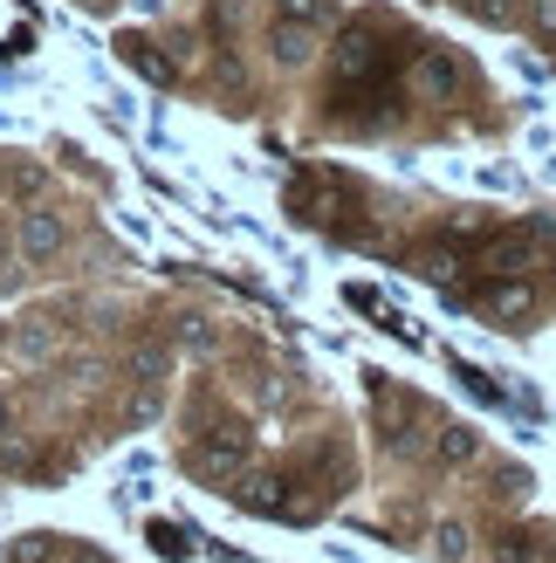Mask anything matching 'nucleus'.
I'll list each match as a JSON object with an SVG mask.
<instances>
[{"mask_svg":"<svg viewBox=\"0 0 556 563\" xmlns=\"http://www.w3.org/2000/svg\"><path fill=\"white\" fill-rule=\"evenodd\" d=\"M440 556H447V563H467V529H460V522H440Z\"/></svg>","mask_w":556,"mask_h":563,"instance_id":"obj_11","label":"nucleus"},{"mask_svg":"<svg viewBox=\"0 0 556 563\" xmlns=\"http://www.w3.org/2000/svg\"><path fill=\"white\" fill-rule=\"evenodd\" d=\"M494 563H536V543H530V537H509Z\"/></svg>","mask_w":556,"mask_h":563,"instance_id":"obj_13","label":"nucleus"},{"mask_svg":"<svg viewBox=\"0 0 556 563\" xmlns=\"http://www.w3.org/2000/svg\"><path fill=\"white\" fill-rule=\"evenodd\" d=\"M481 302H488V309H530V289H522V282H509V289H481Z\"/></svg>","mask_w":556,"mask_h":563,"instance_id":"obj_12","label":"nucleus"},{"mask_svg":"<svg viewBox=\"0 0 556 563\" xmlns=\"http://www.w3.org/2000/svg\"><path fill=\"white\" fill-rule=\"evenodd\" d=\"M467 14H481V21H494V27H509L515 21V0H460Z\"/></svg>","mask_w":556,"mask_h":563,"instance_id":"obj_9","label":"nucleus"},{"mask_svg":"<svg viewBox=\"0 0 556 563\" xmlns=\"http://www.w3.org/2000/svg\"><path fill=\"white\" fill-rule=\"evenodd\" d=\"M475 454H481V433L475 427H440V440H433V461L440 467H475Z\"/></svg>","mask_w":556,"mask_h":563,"instance_id":"obj_6","label":"nucleus"},{"mask_svg":"<svg viewBox=\"0 0 556 563\" xmlns=\"http://www.w3.org/2000/svg\"><path fill=\"white\" fill-rule=\"evenodd\" d=\"M275 14H282V21H302V27H323V21H337V0H282Z\"/></svg>","mask_w":556,"mask_h":563,"instance_id":"obj_8","label":"nucleus"},{"mask_svg":"<svg viewBox=\"0 0 556 563\" xmlns=\"http://www.w3.org/2000/svg\"><path fill=\"white\" fill-rule=\"evenodd\" d=\"M241 454H247V440L234 427H220L213 440L192 446V474H207V482H227V474H241Z\"/></svg>","mask_w":556,"mask_h":563,"instance_id":"obj_4","label":"nucleus"},{"mask_svg":"<svg viewBox=\"0 0 556 563\" xmlns=\"http://www.w3.org/2000/svg\"><path fill=\"white\" fill-rule=\"evenodd\" d=\"M530 35L556 42V0H530Z\"/></svg>","mask_w":556,"mask_h":563,"instance_id":"obj_10","label":"nucleus"},{"mask_svg":"<svg viewBox=\"0 0 556 563\" xmlns=\"http://www.w3.org/2000/svg\"><path fill=\"white\" fill-rule=\"evenodd\" d=\"M268 48H275V63L302 69V63L316 55V27H302V21H282V14H275V27H268Z\"/></svg>","mask_w":556,"mask_h":563,"instance_id":"obj_5","label":"nucleus"},{"mask_svg":"<svg viewBox=\"0 0 556 563\" xmlns=\"http://www.w3.org/2000/svg\"><path fill=\"white\" fill-rule=\"evenodd\" d=\"M8 419H14V412H8V399H0V433H8Z\"/></svg>","mask_w":556,"mask_h":563,"instance_id":"obj_14","label":"nucleus"},{"mask_svg":"<svg viewBox=\"0 0 556 563\" xmlns=\"http://www.w3.org/2000/svg\"><path fill=\"white\" fill-rule=\"evenodd\" d=\"M412 90H420L426 103H460L467 97V63L454 48H420V63H412Z\"/></svg>","mask_w":556,"mask_h":563,"instance_id":"obj_1","label":"nucleus"},{"mask_svg":"<svg viewBox=\"0 0 556 563\" xmlns=\"http://www.w3.org/2000/svg\"><path fill=\"white\" fill-rule=\"evenodd\" d=\"M124 63H131L137 76H152V82H173V63H165L152 42H124Z\"/></svg>","mask_w":556,"mask_h":563,"instance_id":"obj_7","label":"nucleus"},{"mask_svg":"<svg viewBox=\"0 0 556 563\" xmlns=\"http://www.w3.org/2000/svg\"><path fill=\"white\" fill-rule=\"evenodd\" d=\"M385 69V42H378V27H344V42H337V76L357 82V76H378Z\"/></svg>","mask_w":556,"mask_h":563,"instance_id":"obj_3","label":"nucleus"},{"mask_svg":"<svg viewBox=\"0 0 556 563\" xmlns=\"http://www.w3.org/2000/svg\"><path fill=\"white\" fill-rule=\"evenodd\" d=\"M14 247H21L27 262H48V255H63V247H69V220H63V213H21Z\"/></svg>","mask_w":556,"mask_h":563,"instance_id":"obj_2","label":"nucleus"}]
</instances>
